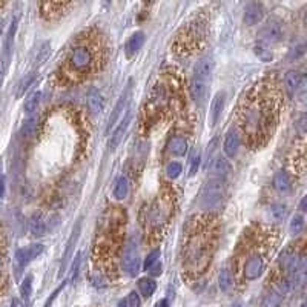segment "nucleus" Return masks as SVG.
<instances>
[{"instance_id": "nucleus-27", "label": "nucleus", "mask_w": 307, "mask_h": 307, "mask_svg": "<svg viewBox=\"0 0 307 307\" xmlns=\"http://www.w3.org/2000/svg\"><path fill=\"white\" fill-rule=\"evenodd\" d=\"M34 80H35V72H29L25 77H22L16 86V98H22L25 95V92L29 89V86L34 83Z\"/></svg>"}, {"instance_id": "nucleus-3", "label": "nucleus", "mask_w": 307, "mask_h": 307, "mask_svg": "<svg viewBox=\"0 0 307 307\" xmlns=\"http://www.w3.org/2000/svg\"><path fill=\"white\" fill-rule=\"evenodd\" d=\"M98 68L97 49L88 43L74 45L65 60V72L72 80L85 79Z\"/></svg>"}, {"instance_id": "nucleus-22", "label": "nucleus", "mask_w": 307, "mask_h": 307, "mask_svg": "<svg viewBox=\"0 0 307 307\" xmlns=\"http://www.w3.org/2000/svg\"><path fill=\"white\" fill-rule=\"evenodd\" d=\"M223 109H224V94L218 92L211 106V126H215L218 123V120L221 119Z\"/></svg>"}, {"instance_id": "nucleus-34", "label": "nucleus", "mask_w": 307, "mask_h": 307, "mask_svg": "<svg viewBox=\"0 0 307 307\" xmlns=\"http://www.w3.org/2000/svg\"><path fill=\"white\" fill-rule=\"evenodd\" d=\"M165 172H166V177H168L169 180H177V178L181 175V172H183V166H181V163H178V162H169V163L166 165Z\"/></svg>"}, {"instance_id": "nucleus-28", "label": "nucleus", "mask_w": 307, "mask_h": 307, "mask_svg": "<svg viewBox=\"0 0 307 307\" xmlns=\"http://www.w3.org/2000/svg\"><path fill=\"white\" fill-rule=\"evenodd\" d=\"M156 289H157V284L152 278L144 277V278L138 280V290L144 298H150L154 295V292H156Z\"/></svg>"}, {"instance_id": "nucleus-14", "label": "nucleus", "mask_w": 307, "mask_h": 307, "mask_svg": "<svg viewBox=\"0 0 307 307\" xmlns=\"http://www.w3.org/2000/svg\"><path fill=\"white\" fill-rule=\"evenodd\" d=\"M209 172H211L212 178L223 180V178L227 177L229 172H231V163H229V160H227L226 157H223V156H217L215 159L211 160Z\"/></svg>"}, {"instance_id": "nucleus-31", "label": "nucleus", "mask_w": 307, "mask_h": 307, "mask_svg": "<svg viewBox=\"0 0 307 307\" xmlns=\"http://www.w3.org/2000/svg\"><path fill=\"white\" fill-rule=\"evenodd\" d=\"M129 194V183H128V178L125 175L119 177L117 181H116V186H114V197L117 200H125Z\"/></svg>"}, {"instance_id": "nucleus-21", "label": "nucleus", "mask_w": 307, "mask_h": 307, "mask_svg": "<svg viewBox=\"0 0 307 307\" xmlns=\"http://www.w3.org/2000/svg\"><path fill=\"white\" fill-rule=\"evenodd\" d=\"M212 71H214V62H212V59L204 57V59H201V60L197 63L195 71H194V75L208 82V80L211 79V75H212Z\"/></svg>"}, {"instance_id": "nucleus-25", "label": "nucleus", "mask_w": 307, "mask_h": 307, "mask_svg": "<svg viewBox=\"0 0 307 307\" xmlns=\"http://www.w3.org/2000/svg\"><path fill=\"white\" fill-rule=\"evenodd\" d=\"M37 129H39V120H37V117H28L23 123H22V126H20V134H22V137H25V138H32L35 134H37Z\"/></svg>"}, {"instance_id": "nucleus-19", "label": "nucleus", "mask_w": 307, "mask_h": 307, "mask_svg": "<svg viewBox=\"0 0 307 307\" xmlns=\"http://www.w3.org/2000/svg\"><path fill=\"white\" fill-rule=\"evenodd\" d=\"M86 105L91 114H101L105 109V98L97 89H91L86 95Z\"/></svg>"}, {"instance_id": "nucleus-53", "label": "nucleus", "mask_w": 307, "mask_h": 307, "mask_svg": "<svg viewBox=\"0 0 307 307\" xmlns=\"http://www.w3.org/2000/svg\"><path fill=\"white\" fill-rule=\"evenodd\" d=\"M2 31H4V20L0 19V34H2Z\"/></svg>"}, {"instance_id": "nucleus-4", "label": "nucleus", "mask_w": 307, "mask_h": 307, "mask_svg": "<svg viewBox=\"0 0 307 307\" xmlns=\"http://www.w3.org/2000/svg\"><path fill=\"white\" fill-rule=\"evenodd\" d=\"M172 212H174V206H172V198L168 197V195H159L157 200L152 203V206L149 208L147 211V224L150 229H162L168 221L169 218L172 217Z\"/></svg>"}, {"instance_id": "nucleus-49", "label": "nucleus", "mask_w": 307, "mask_h": 307, "mask_svg": "<svg viewBox=\"0 0 307 307\" xmlns=\"http://www.w3.org/2000/svg\"><path fill=\"white\" fill-rule=\"evenodd\" d=\"M305 203H307V198H305V197H304V198H302V200H301V203H299V209H301V211H302V212H304V211H305Z\"/></svg>"}, {"instance_id": "nucleus-39", "label": "nucleus", "mask_w": 307, "mask_h": 307, "mask_svg": "<svg viewBox=\"0 0 307 307\" xmlns=\"http://www.w3.org/2000/svg\"><path fill=\"white\" fill-rule=\"evenodd\" d=\"M304 226V217L302 215H295L290 221V231L292 234H299Z\"/></svg>"}, {"instance_id": "nucleus-24", "label": "nucleus", "mask_w": 307, "mask_h": 307, "mask_svg": "<svg viewBox=\"0 0 307 307\" xmlns=\"http://www.w3.org/2000/svg\"><path fill=\"white\" fill-rule=\"evenodd\" d=\"M79 232H80V223H77V226L72 231V235H71V238H69V241L66 244V250L63 253V260H62V264H60V274H63L65 269H66V266H68V261H69L71 255H72V247H74V244H75V241L79 238Z\"/></svg>"}, {"instance_id": "nucleus-29", "label": "nucleus", "mask_w": 307, "mask_h": 307, "mask_svg": "<svg viewBox=\"0 0 307 307\" xmlns=\"http://www.w3.org/2000/svg\"><path fill=\"white\" fill-rule=\"evenodd\" d=\"M143 45H144V34H143V32H135L134 35L129 37V40H128V43H126L128 54H135L137 51L141 49Z\"/></svg>"}, {"instance_id": "nucleus-30", "label": "nucleus", "mask_w": 307, "mask_h": 307, "mask_svg": "<svg viewBox=\"0 0 307 307\" xmlns=\"http://www.w3.org/2000/svg\"><path fill=\"white\" fill-rule=\"evenodd\" d=\"M283 302V295H280L277 290L271 289L267 293H264L261 299V307H280Z\"/></svg>"}, {"instance_id": "nucleus-42", "label": "nucleus", "mask_w": 307, "mask_h": 307, "mask_svg": "<svg viewBox=\"0 0 307 307\" xmlns=\"http://www.w3.org/2000/svg\"><path fill=\"white\" fill-rule=\"evenodd\" d=\"M198 166H200V154L195 152L194 157H192V160H190V169H189V175H190V177H194V175L197 174Z\"/></svg>"}, {"instance_id": "nucleus-11", "label": "nucleus", "mask_w": 307, "mask_h": 307, "mask_svg": "<svg viewBox=\"0 0 307 307\" xmlns=\"http://www.w3.org/2000/svg\"><path fill=\"white\" fill-rule=\"evenodd\" d=\"M17 25H19V20L14 19V20L11 22V26H10V29H8V34H7V37H5L4 51H2V65H4V69L8 68L10 60H11V57H13V46H14V37H16Z\"/></svg>"}, {"instance_id": "nucleus-26", "label": "nucleus", "mask_w": 307, "mask_h": 307, "mask_svg": "<svg viewBox=\"0 0 307 307\" xmlns=\"http://www.w3.org/2000/svg\"><path fill=\"white\" fill-rule=\"evenodd\" d=\"M40 97H42V92L40 91H34L31 92L26 100H25V105H23V109L28 116H32L37 109H39V105H40Z\"/></svg>"}, {"instance_id": "nucleus-51", "label": "nucleus", "mask_w": 307, "mask_h": 307, "mask_svg": "<svg viewBox=\"0 0 307 307\" xmlns=\"http://www.w3.org/2000/svg\"><path fill=\"white\" fill-rule=\"evenodd\" d=\"M2 82H4V71H0V88H2Z\"/></svg>"}, {"instance_id": "nucleus-32", "label": "nucleus", "mask_w": 307, "mask_h": 307, "mask_svg": "<svg viewBox=\"0 0 307 307\" xmlns=\"http://www.w3.org/2000/svg\"><path fill=\"white\" fill-rule=\"evenodd\" d=\"M218 286H220V290L227 293L231 292V289L234 287V277L231 274L229 269H223L218 275Z\"/></svg>"}, {"instance_id": "nucleus-35", "label": "nucleus", "mask_w": 307, "mask_h": 307, "mask_svg": "<svg viewBox=\"0 0 307 307\" xmlns=\"http://www.w3.org/2000/svg\"><path fill=\"white\" fill-rule=\"evenodd\" d=\"M255 54H257L263 62H271L272 60V51L269 49V46L267 45H264V43H258V45H255Z\"/></svg>"}, {"instance_id": "nucleus-15", "label": "nucleus", "mask_w": 307, "mask_h": 307, "mask_svg": "<svg viewBox=\"0 0 307 307\" xmlns=\"http://www.w3.org/2000/svg\"><path fill=\"white\" fill-rule=\"evenodd\" d=\"M240 143H241V135L237 129H231L227 134H226V138H224V144H223V149H224V154L229 157V159H234L237 156V152L240 149Z\"/></svg>"}, {"instance_id": "nucleus-13", "label": "nucleus", "mask_w": 307, "mask_h": 307, "mask_svg": "<svg viewBox=\"0 0 307 307\" xmlns=\"http://www.w3.org/2000/svg\"><path fill=\"white\" fill-rule=\"evenodd\" d=\"M189 91H190L192 100L197 105H201V103H204V100H206V95H208V82L194 75L190 80V85H189Z\"/></svg>"}, {"instance_id": "nucleus-55", "label": "nucleus", "mask_w": 307, "mask_h": 307, "mask_svg": "<svg viewBox=\"0 0 307 307\" xmlns=\"http://www.w3.org/2000/svg\"><path fill=\"white\" fill-rule=\"evenodd\" d=\"M235 307H240V305H235Z\"/></svg>"}, {"instance_id": "nucleus-43", "label": "nucleus", "mask_w": 307, "mask_h": 307, "mask_svg": "<svg viewBox=\"0 0 307 307\" xmlns=\"http://www.w3.org/2000/svg\"><path fill=\"white\" fill-rule=\"evenodd\" d=\"M80 263H82V255L77 253L75 258H74V263H72V267H71V278L74 280L79 274V267H80Z\"/></svg>"}, {"instance_id": "nucleus-52", "label": "nucleus", "mask_w": 307, "mask_h": 307, "mask_svg": "<svg viewBox=\"0 0 307 307\" xmlns=\"http://www.w3.org/2000/svg\"><path fill=\"white\" fill-rule=\"evenodd\" d=\"M119 307H128V305H126V299H125V301H120V302H119Z\"/></svg>"}, {"instance_id": "nucleus-10", "label": "nucleus", "mask_w": 307, "mask_h": 307, "mask_svg": "<svg viewBox=\"0 0 307 307\" xmlns=\"http://www.w3.org/2000/svg\"><path fill=\"white\" fill-rule=\"evenodd\" d=\"M42 252H43V244H40V243H34V244H31V246H28V247H25V249H19V250L16 252L17 266H19V267L28 266L32 260H35V258L40 257Z\"/></svg>"}, {"instance_id": "nucleus-48", "label": "nucleus", "mask_w": 307, "mask_h": 307, "mask_svg": "<svg viewBox=\"0 0 307 307\" xmlns=\"http://www.w3.org/2000/svg\"><path fill=\"white\" fill-rule=\"evenodd\" d=\"M156 307H169V301H168V299H160V301L156 304Z\"/></svg>"}, {"instance_id": "nucleus-17", "label": "nucleus", "mask_w": 307, "mask_h": 307, "mask_svg": "<svg viewBox=\"0 0 307 307\" xmlns=\"http://www.w3.org/2000/svg\"><path fill=\"white\" fill-rule=\"evenodd\" d=\"M131 117H132L131 111H126L123 120L120 122V125L116 128L114 134L111 135V140H109V149H111V150H114L116 147H119V144L122 143V140H123V137H125V134H126V129H128L129 123H131Z\"/></svg>"}, {"instance_id": "nucleus-6", "label": "nucleus", "mask_w": 307, "mask_h": 307, "mask_svg": "<svg viewBox=\"0 0 307 307\" xmlns=\"http://www.w3.org/2000/svg\"><path fill=\"white\" fill-rule=\"evenodd\" d=\"M267 255H269V250L263 249V246L247 255V258L243 264V278L246 281H255L263 275L266 269Z\"/></svg>"}, {"instance_id": "nucleus-5", "label": "nucleus", "mask_w": 307, "mask_h": 307, "mask_svg": "<svg viewBox=\"0 0 307 307\" xmlns=\"http://www.w3.org/2000/svg\"><path fill=\"white\" fill-rule=\"evenodd\" d=\"M224 198V181L218 178H211L203 186L200 194V206L204 211H217L220 209Z\"/></svg>"}, {"instance_id": "nucleus-37", "label": "nucleus", "mask_w": 307, "mask_h": 307, "mask_svg": "<svg viewBox=\"0 0 307 307\" xmlns=\"http://www.w3.org/2000/svg\"><path fill=\"white\" fill-rule=\"evenodd\" d=\"M159 258H160V249H154L143 263V269L144 271H150L154 266H156L159 263Z\"/></svg>"}, {"instance_id": "nucleus-2", "label": "nucleus", "mask_w": 307, "mask_h": 307, "mask_svg": "<svg viewBox=\"0 0 307 307\" xmlns=\"http://www.w3.org/2000/svg\"><path fill=\"white\" fill-rule=\"evenodd\" d=\"M212 252H214V231L211 227V221L204 218L201 221H197L194 232L187 238L183 257V267H186V272L189 275L198 278L208 269L212 260Z\"/></svg>"}, {"instance_id": "nucleus-18", "label": "nucleus", "mask_w": 307, "mask_h": 307, "mask_svg": "<svg viewBox=\"0 0 307 307\" xmlns=\"http://www.w3.org/2000/svg\"><path fill=\"white\" fill-rule=\"evenodd\" d=\"M187 149H189V143H187V138L183 135H174L168 141V150L175 157H184L187 154Z\"/></svg>"}, {"instance_id": "nucleus-1", "label": "nucleus", "mask_w": 307, "mask_h": 307, "mask_svg": "<svg viewBox=\"0 0 307 307\" xmlns=\"http://www.w3.org/2000/svg\"><path fill=\"white\" fill-rule=\"evenodd\" d=\"M278 105L272 97H247L240 111V129L250 144H261L277 122Z\"/></svg>"}, {"instance_id": "nucleus-44", "label": "nucleus", "mask_w": 307, "mask_h": 307, "mask_svg": "<svg viewBox=\"0 0 307 307\" xmlns=\"http://www.w3.org/2000/svg\"><path fill=\"white\" fill-rule=\"evenodd\" d=\"M304 45H299V46H296V48H293V51H292V53H290V59H298L299 56H302L304 54Z\"/></svg>"}, {"instance_id": "nucleus-36", "label": "nucleus", "mask_w": 307, "mask_h": 307, "mask_svg": "<svg viewBox=\"0 0 307 307\" xmlns=\"http://www.w3.org/2000/svg\"><path fill=\"white\" fill-rule=\"evenodd\" d=\"M49 54H51V43H49V42H43V43L40 45L39 51H37L35 63H39V65L45 63V62H46V59L49 57Z\"/></svg>"}, {"instance_id": "nucleus-40", "label": "nucleus", "mask_w": 307, "mask_h": 307, "mask_svg": "<svg viewBox=\"0 0 307 307\" xmlns=\"http://www.w3.org/2000/svg\"><path fill=\"white\" fill-rule=\"evenodd\" d=\"M126 305L128 307H141V299L137 292H131L126 298Z\"/></svg>"}, {"instance_id": "nucleus-9", "label": "nucleus", "mask_w": 307, "mask_h": 307, "mask_svg": "<svg viewBox=\"0 0 307 307\" xmlns=\"http://www.w3.org/2000/svg\"><path fill=\"white\" fill-rule=\"evenodd\" d=\"M131 89H132V86H131V82H129V83L126 85L125 91L122 92L119 101H117L116 106H114V111H112V114H111V117H109V120H108V125H106V134H109V131L116 126V123H117L119 119L122 117L123 111L128 109V101H129V97H131Z\"/></svg>"}, {"instance_id": "nucleus-23", "label": "nucleus", "mask_w": 307, "mask_h": 307, "mask_svg": "<svg viewBox=\"0 0 307 307\" xmlns=\"http://www.w3.org/2000/svg\"><path fill=\"white\" fill-rule=\"evenodd\" d=\"M274 187L281 192V194H287L290 192L292 189V181H290V177L286 171H278L275 175H274Z\"/></svg>"}, {"instance_id": "nucleus-41", "label": "nucleus", "mask_w": 307, "mask_h": 307, "mask_svg": "<svg viewBox=\"0 0 307 307\" xmlns=\"http://www.w3.org/2000/svg\"><path fill=\"white\" fill-rule=\"evenodd\" d=\"M7 287V272H5V263L2 255H0V293H2Z\"/></svg>"}, {"instance_id": "nucleus-54", "label": "nucleus", "mask_w": 307, "mask_h": 307, "mask_svg": "<svg viewBox=\"0 0 307 307\" xmlns=\"http://www.w3.org/2000/svg\"><path fill=\"white\" fill-rule=\"evenodd\" d=\"M0 171H2V159H0Z\"/></svg>"}, {"instance_id": "nucleus-33", "label": "nucleus", "mask_w": 307, "mask_h": 307, "mask_svg": "<svg viewBox=\"0 0 307 307\" xmlns=\"http://www.w3.org/2000/svg\"><path fill=\"white\" fill-rule=\"evenodd\" d=\"M271 215L275 221H284L289 215V209L283 203H275L271 206Z\"/></svg>"}, {"instance_id": "nucleus-12", "label": "nucleus", "mask_w": 307, "mask_h": 307, "mask_svg": "<svg viewBox=\"0 0 307 307\" xmlns=\"http://www.w3.org/2000/svg\"><path fill=\"white\" fill-rule=\"evenodd\" d=\"M264 17V8L261 4L257 2H252L244 8V14H243V22L247 26H253V25H258Z\"/></svg>"}, {"instance_id": "nucleus-16", "label": "nucleus", "mask_w": 307, "mask_h": 307, "mask_svg": "<svg viewBox=\"0 0 307 307\" xmlns=\"http://www.w3.org/2000/svg\"><path fill=\"white\" fill-rule=\"evenodd\" d=\"M284 86L290 95H295L299 91H304V77L298 71H289L284 77Z\"/></svg>"}, {"instance_id": "nucleus-46", "label": "nucleus", "mask_w": 307, "mask_h": 307, "mask_svg": "<svg viewBox=\"0 0 307 307\" xmlns=\"http://www.w3.org/2000/svg\"><path fill=\"white\" fill-rule=\"evenodd\" d=\"M150 272H152V275H156V277H157V275H160V274H162V264H159V263H157L156 266H154V267L150 269Z\"/></svg>"}, {"instance_id": "nucleus-7", "label": "nucleus", "mask_w": 307, "mask_h": 307, "mask_svg": "<svg viewBox=\"0 0 307 307\" xmlns=\"http://www.w3.org/2000/svg\"><path fill=\"white\" fill-rule=\"evenodd\" d=\"M140 253H138V244L134 237H131L123 249L122 253V269L128 277H135L140 272Z\"/></svg>"}, {"instance_id": "nucleus-38", "label": "nucleus", "mask_w": 307, "mask_h": 307, "mask_svg": "<svg viewBox=\"0 0 307 307\" xmlns=\"http://www.w3.org/2000/svg\"><path fill=\"white\" fill-rule=\"evenodd\" d=\"M20 293H22V296L25 298V299H28L29 296H31V293H32V277H26L25 280H23V283H22V286H20Z\"/></svg>"}, {"instance_id": "nucleus-45", "label": "nucleus", "mask_w": 307, "mask_h": 307, "mask_svg": "<svg viewBox=\"0 0 307 307\" xmlns=\"http://www.w3.org/2000/svg\"><path fill=\"white\" fill-rule=\"evenodd\" d=\"M10 307H26V305H25V302H23L22 299H19V298H13Z\"/></svg>"}, {"instance_id": "nucleus-20", "label": "nucleus", "mask_w": 307, "mask_h": 307, "mask_svg": "<svg viewBox=\"0 0 307 307\" xmlns=\"http://www.w3.org/2000/svg\"><path fill=\"white\" fill-rule=\"evenodd\" d=\"M29 231L35 237H43L48 232V221L40 212L32 214V217L29 218Z\"/></svg>"}, {"instance_id": "nucleus-8", "label": "nucleus", "mask_w": 307, "mask_h": 307, "mask_svg": "<svg viewBox=\"0 0 307 307\" xmlns=\"http://www.w3.org/2000/svg\"><path fill=\"white\" fill-rule=\"evenodd\" d=\"M283 37H284V29H283L281 23L277 20H269L258 32V39L264 45L278 43L283 40Z\"/></svg>"}, {"instance_id": "nucleus-50", "label": "nucleus", "mask_w": 307, "mask_h": 307, "mask_svg": "<svg viewBox=\"0 0 307 307\" xmlns=\"http://www.w3.org/2000/svg\"><path fill=\"white\" fill-rule=\"evenodd\" d=\"M94 284H95V286L98 287V278H97V280H94ZM103 286H105V280L100 277V287H103Z\"/></svg>"}, {"instance_id": "nucleus-47", "label": "nucleus", "mask_w": 307, "mask_h": 307, "mask_svg": "<svg viewBox=\"0 0 307 307\" xmlns=\"http://www.w3.org/2000/svg\"><path fill=\"white\" fill-rule=\"evenodd\" d=\"M5 194V178L0 177V197Z\"/></svg>"}]
</instances>
